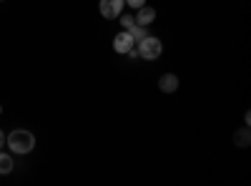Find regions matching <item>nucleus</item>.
<instances>
[{"mask_svg":"<svg viewBox=\"0 0 251 186\" xmlns=\"http://www.w3.org/2000/svg\"><path fill=\"white\" fill-rule=\"evenodd\" d=\"M123 3L128 5V8H136V10H138V8H143V5H146V0H123Z\"/></svg>","mask_w":251,"mask_h":186,"instance_id":"9b49d317","label":"nucleus"},{"mask_svg":"<svg viewBox=\"0 0 251 186\" xmlns=\"http://www.w3.org/2000/svg\"><path fill=\"white\" fill-rule=\"evenodd\" d=\"M98 8H100V15L106 18V20H116L123 13L126 3H123V0H100Z\"/></svg>","mask_w":251,"mask_h":186,"instance_id":"7ed1b4c3","label":"nucleus"},{"mask_svg":"<svg viewBox=\"0 0 251 186\" xmlns=\"http://www.w3.org/2000/svg\"><path fill=\"white\" fill-rule=\"evenodd\" d=\"M13 169H15L13 156H10V154H5V151H0V176H8Z\"/></svg>","mask_w":251,"mask_h":186,"instance_id":"6e6552de","label":"nucleus"},{"mask_svg":"<svg viewBox=\"0 0 251 186\" xmlns=\"http://www.w3.org/2000/svg\"><path fill=\"white\" fill-rule=\"evenodd\" d=\"M156 20V8H149V5H143V8H138L136 10V23L138 26H146L149 28L151 23Z\"/></svg>","mask_w":251,"mask_h":186,"instance_id":"423d86ee","label":"nucleus"},{"mask_svg":"<svg viewBox=\"0 0 251 186\" xmlns=\"http://www.w3.org/2000/svg\"><path fill=\"white\" fill-rule=\"evenodd\" d=\"M0 111H3V108H0Z\"/></svg>","mask_w":251,"mask_h":186,"instance_id":"ddd939ff","label":"nucleus"},{"mask_svg":"<svg viewBox=\"0 0 251 186\" xmlns=\"http://www.w3.org/2000/svg\"><path fill=\"white\" fill-rule=\"evenodd\" d=\"M3 146H5V133L0 131V149H3Z\"/></svg>","mask_w":251,"mask_h":186,"instance_id":"f8f14e48","label":"nucleus"},{"mask_svg":"<svg viewBox=\"0 0 251 186\" xmlns=\"http://www.w3.org/2000/svg\"><path fill=\"white\" fill-rule=\"evenodd\" d=\"M5 143H8V149L13 154H20V156H25L35 149V136L28 131V129H13L8 136H5Z\"/></svg>","mask_w":251,"mask_h":186,"instance_id":"f257e3e1","label":"nucleus"},{"mask_svg":"<svg viewBox=\"0 0 251 186\" xmlns=\"http://www.w3.org/2000/svg\"><path fill=\"white\" fill-rule=\"evenodd\" d=\"M118 18H121V26H123V30H131V28L136 26V18H133V15H128V13H121Z\"/></svg>","mask_w":251,"mask_h":186,"instance_id":"9d476101","label":"nucleus"},{"mask_svg":"<svg viewBox=\"0 0 251 186\" xmlns=\"http://www.w3.org/2000/svg\"><path fill=\"white\" fill-rule=\"evenodd\" d=\"M163 53V43L153 35H146L143 40H138V55L146 58V60H156L158 55Z\"/></svg>","mask_w":251,"mask_h":186,"instance_id":"f03ea898","label":"nucleus"},{"mask_svg":"<svg viewBox=\"0 0 251 186\" xmlns=\"http://www.w3.org/2000/svg\"><path fill=\"white\" fill-rule=\"evenodd\" d=\"M133 46H136V40L131 38L128 30H123V33H118V35L113 38V48H116V53H128V48H133Z\"/></svg>","mask_w":251,"mask_h":186,"instance_id":"20e7f679","label":"nucleus"},{"mask_svg":"<svg viewBox=\"0 0 251 186\" xmlns=\"http://www.w3.org/2000/svg\"><path fill=\"white\" fill-rule=\"evenodd\" d=\"M158 88H161L163 93H176V91H178V76H176V73H163V76L158 78Z\"/></svg>","mask_w":251,"mask_h":186,"instance_id":"39448f33","label":"nucleus"},{"mask_svg":"<svg viewBox=\"0 0 251 186\" xmlns=\"http://www.w3.org/2000/svg\"><path fill=\"white\" fill-rule=\"evenodd\" d=\"M234 143L239 149H246L249 143H251V131H249V126H244V129H239L236 133H234Z\"/></svg>","mask_w":251,"mask_h":186,"instance_id":"0eeeda50","label":"nucleus"},{"mask_svg":"<svg viewBox=\"0 0 251 186\" xmlns=\"http://www.w3.org/2000/svg\"><path fill=\"white\" fill-rule=\"evenodd\" d=\"M128 33H131V38H133V40H143L146 35H149V30H146V26H138V23H136V26H133V28H131Z\"/></svg>","mask_w":251,"mask_h":186,"instance_id":"1a4fd4ad","label":"nucleus"}]
</instances>
